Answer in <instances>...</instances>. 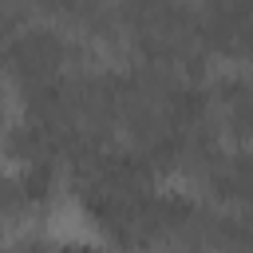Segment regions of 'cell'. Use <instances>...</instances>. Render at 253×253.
Listing matches in <instances>:
<instances>
[{
    "label": "cell",
    "mask_w": 253,
    "mask_h": 253,
    "mask_svg": "<svg viewBox=\"0 0 253 253\" xmlns=\"http://www.w3.org/2000/svg\"><path fill=\"white\" fill-rule=\"evenodd\" d=\"M59 253H103V249H91V245H71V249H59Z\"/></svg>",
    "instance_id": "6da1fadb"
}]
</instances>
